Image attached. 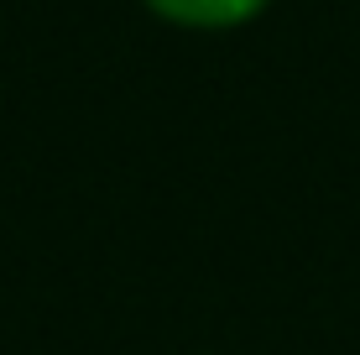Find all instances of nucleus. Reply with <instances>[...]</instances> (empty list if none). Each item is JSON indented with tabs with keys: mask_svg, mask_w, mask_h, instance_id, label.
I'll use <instances>...</instances> for the list:
<instances>
[{
	"mask_svg": "<svg viewBox=\"0 0 360 355\" xmlns=\"http://www.w3.org/2000/svg\"><path fill=\"white\" fill-rule=\"evenodd\" d=\"M157 16L178 21V27H240L251 21L266 0H146Z\"/></svg>",
	"mask_w": 360,
	"mask_h": 355,
	"instance_id": "nucleus-1",
	"label": "nucleus"
}]
</instances>
